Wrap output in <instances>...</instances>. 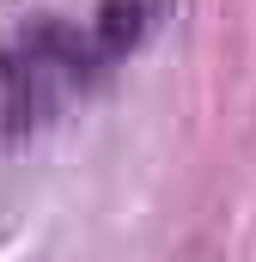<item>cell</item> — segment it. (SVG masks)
<instances>
[{
	"instance_id": "cell-1",
	"label": "cell",
	"mask_w": 256,
	"mask_h": 262,
	"mask_svg": "<svg viewBox=\"0 0 256 262\" xmlns=\"http://www.w3.org/2000/svg\"><path fill=\"white\" fill-rule=\"evenodd\" d=\"M165 6L171 0H104L98 6V18H92V61L110 67V61H128L153 31H159V18H165Z\"/></svg>"
}]
</instances>
